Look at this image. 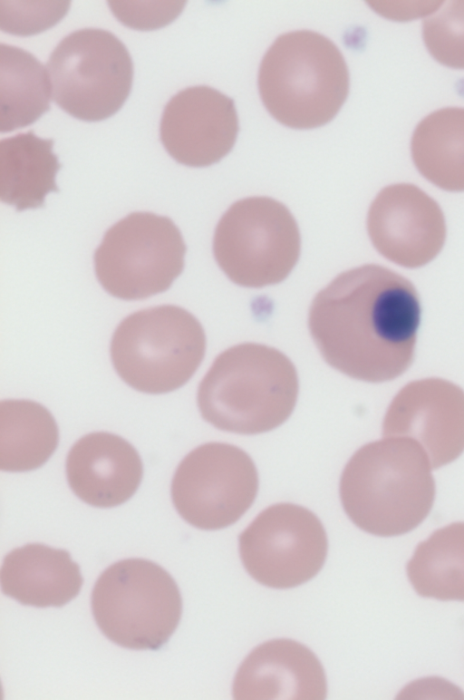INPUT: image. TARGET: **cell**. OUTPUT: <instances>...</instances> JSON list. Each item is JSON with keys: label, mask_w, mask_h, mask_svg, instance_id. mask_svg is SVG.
Instances as JSON below:
<instances>
[{"label": "cell", "mask_w": 464, "mask_h": 700, "mask_svg": "<svg viewBox=\"0 0 464 700\" xmlns=\"http://www.w3.org/2000/svg\"><path fill=\"white\" fill-rule=\"evenodd\" d=\"M420 316L410 280L367 264L343 272L315 296L308 326L328 365L353 379L381 383L413 362Z\"/></svg>", "instance_id": "cell-1"}, {"label": "cell", "mask_w": 464, "mask_h": 700, "mask_svg": "<svg viewBox=\"0 0 464 700\" xmlns=\"http://www.w3.org/2000/svg\"><path fill=\"white\" fill-rule=\"evenodd\" d=\"M431 465L414 441L385 437L360 448L340 479V498L358 528L380 537L408 533L429 515L435 499Z\"/></svg>", "instance_id": "cell-2"}, {"label": "cell", "mask_w": 464, "mask_h": 700, "mask_svg": "<svg viewBox=\"0 0 464 700\" xmlns=\"http://www.w3.org/2000/svg\"><path fill=\"white\" fill-rule=\"evenodd\" d=\"M297 395L298 377L290 359L276 348L245 343L217 356L198 385L197 403L214 427L249 435L285 422Z\"/></svg>", "instance_id": "cell-3"}, {"label": "cell", "mask_w": 464, "mask_h": 700, "mask_svg": "<svg viewBox=\"0 0 464 700\" xmlns=\"http://www.w3.org/2000/svg\"><path fill=\"white\" fill-rule=\"evenodd\" d=\"M257 84L267 112L292 129L331 122L347 99L350 76L335 44L310 30L278 36L261 61Z\"/></svg>", "instance_id": "cell-4"}, {"label": "cell", "mask_w": 464, "mask_h": 700, "mask_svg": "<svg viewBox=\"0 0 464 700\" xmlns=\"http://www.w3.org/2000/svg\"><path fill=\"white\" fill-rule=\"evenodd\" d=\"M206 335L188 310L162 305L134 312L116 327L111 341L112 365L131 388L160 394L183 386L200 365Z\"/></svg>", "instance_id": "cell-5"}, {"label": "cell", "mask_w": 464, "mask_h": 700, "mask_svg": "<svg viewBox=\"0 0 464 700\" xmlns=\"http://www.w3.org/2000/svg\"><path fill=\"white\" fill-rule=\"evenodd\" d=\"M91 607L98 627L114 644L159 650L179 626L182 598L162 567L144 559H126L100 575Z\"/></svg>", "instance_id": "cell-6"}, {"label": "cell", "mask_w": 464, "mask_h": 700, "mask_svg": "<svg viewBox=\"0 0 464 700\" xmlns=\"http://www.w3.org/2000/svg\"><path fill=\"white\" fill-rule=\"evenodd\" d=\"M46 69L54 102L84 122L111 117L131 91L130 53L116 35L103 29L84 28L63 38Z\"/></svg>", "instance_id": "cell-7"}, {"label": "cell", "mask_w": 464, "mask_h": 700, "mask_svg": "<svg viewBox=\"0 0 464 700\" xmlns=\"http://www.w3.org/2000/svg\"><path fill=\"white\" fill-rule=\"evenodd\" d=\"M213 253L237 285H275L290 274L299 258V228L281 202L268 197L246 198L232 204L219 219Z\"/></svg>", "instance_id": "cell-8"}, {"label": "cell", "mask_w": 464, "mask_h": 700, "mask_svg": "<svg viewBox=\"0 0 464 700\" xmlns=\"http://www.w3.org/2000/svg\"><path fill=\"white\" fill-rule=\"evenodd\" d=\"M186 244L168 217L132 212L112 225L93 255L103 289L122 300H140L168 290L182 273Z\"/></svg>", "instance_id": "cell-9"}, {"label": "cell", "mask_w": 464, "mask_h": 700, "mask_svg": "<svg viewBox=\"0 0 464 700\" xmlns=\"http://www.w3.org/2000/svg\"><path fill=\"white\" fill-rule=\"evenodd\" d=\"M258 490L256 465L242 449L225 442L202 444L180 462L171 481V499L180 517L205 530L237 521Z\"/></svg>", "instance_id": "cell-10"}, {"label": "cell", "mask_w": 464, "mask_h": 700, "mask_svg": "<svg viewBox=\"0 0 464 700\" xmlns=\"http://www.w3.org/2000/svg\"><path fill=\"white\" fill-rule=\"evenodd\" d=\"M242 564L260 584L291 588L312 579L328 551L325 530L315 514L292 503L261 511L238 537Z\"/></svg>", "instance_id": "cell-11"}, {"label": "cell", "mask_w": 464, "mask_h": 700, "mask_svg": "<svg viewBox=\"0 0 464 700\" xmlns=\"http://www.w3.org/2000/svg\"><path fill=\"white\" fill-rule=\"evenodd\" d=\"M382 435L414 441L432 469L453 462L464 451V391L440 378L409 383L392 401Z\"/></svg>", "instance_id": "cell-12"}, {"label": "cell", "mask_w": 464, "mask_h": 700, "mask_svg": "<svg viewBox=\"0 0 464 700\" xmlns=\"http://www.w3.org/2000/svg\"><path fill=\"white\" fill-rule=\"evenodd\" d=\"M367 230L381 255L408 268L431 261L446 239L440 205L411 183L392 184L378 193L368 211Z\"/></svg>", "instance_id": "cell-13"}, {"label": "cell", "mask_w": 464, "mask_h": 700, "mask_svg": "<svg viewBox=\"0 0 464 700\" xmlns=\"http://www.w3.org/2000/svg\"><path fill=\"white\" fill-rule=\"evenodd\" d=\"M239 131L234 100L197 85L179 91L166 104L160 124V141L179 163L208 167L233 149Z\"/></svg>", "instance_id": "cell-14"}, {"label": "cell", "mask_w": 464, "mask_h": 700, "mask_svg": "<svg viewBox=\"0 0 464 700\" xmlns=\"http://www.w3.org/2000/svg\"><path fill=\"white\" fill-rule=\"evenodd\" d=\"M324 667L304 645L286 638L256 647L239 666L234 699H325Z\"/></svg>", "instance_id": "cell-15"}, {"label": "cell", "mask_w": 464, "mask_h": 700, "mask_svg": "<svg viewBox=\"0 0 464 700\" xmlns=\"http://www.w3.org/2000/svg\"><path fill=\"white\" fill-rule=\"evenodd\" d=\"M65 470L72 492L97 508L126 502L137 491L143 476L137 450L122 437L106 432L79 439L68 452Z\"/></svg>", "instance_id": "cell-16"}, {"label": "cell", "mask_w": 464, "mask_h": 700, "mask_svg": "<svg viewBox=\"0 0 464 700\" xmlns=\"http://www.w3.org/2000/svg\"><path fill=\"white\" fill-rule=\"evenodd\" d=\"M0 582L2 592L22 605L59 608L79 594L83 578L67 550L30 543L5 557Z\"/></svg>", "instance_id": "cell-17"}, {"label": "cell", "mask_w": 464, "mask_h": 700, "mask_svg": "<svg viewBox=\"0 0 464 700\" xmlns=\"http://www.w3.org/2000/svg\"><path fill=\"white\" fill-rule=\"evenodd\" d=\"M53 140L34 131L0 141V199L16 210L44 205L50 192H58L55 177L62 165L53 152Z\"/></svg>", "instance_id": "cell-18"}, {"label": "cell", "mask_w": 464, "mask_h": 700, "mask_svg": "<svg viewBox=\"0 0 464 700\" xmlns=\"http://www.w3.org/2000/svg\"><path fill=\"white\" fill-rule=\"evenodd\" d=\"M418 171L441 190L464 191V108L434 111L416 126L411 140Z\"/></svg>", "instance_id": "cell-19"}, {"label": "cell", "mask_w": 464, "mask_h": 700, "mask_svg": "<svg viewBox=\"0 0 464 700\" xmlns=\"http://www.w3.org/2000/svg\"><path fill=\"white\" fill-rule=\"evenodd\" d=\"M0 468L19 472L44 465L56 450L59 430L52 413L25 399L0 403Z\"/></svg>", "instance_id": "cell-20"}, {"label": "cell", "mask_w": 464, "mask_h": 700, "mask_svg": "<svg viewBox=\"0 0 464 700\" xmlns=\"http://www.w3.org/2000/svg\"><path fill=\"white\" fill-rule=\"evenodd\" d=\"M47 69L31 53L0 44V131L24 128L50 110Z\"/></svg>", "instance_id": "cell-21"}, {"label": "cell", "mask_w": 464, "mask_h": 700, "mask_svg": "<svg viewBox=\"0 0 464 700\" xmlns=\"http://www.w3.org/2000/svg\"><path fill=\"white\" fill-rule=\"evenodd\" d=\"M406 571L420 597L464 601V522L440 528L420 542Z\"/></svg>", "instance_id": "cell-22"}, {"label": "cell", "mask_w": 464, "mask_h": 700, "mask_svg": "<svg viewBox=\"0 0 464 700\" xmlns=\"http://www.w3.org/2000/svg\"><path fill=\"white\" fill-rule=\"evenodd\" d=\"M422 38L438 63L464 70V1L441 2L440 7L425 16Z\"/></svg>", "instance_id": "cell-23"}, {"label": "cell", "mask_w": 464, "mask_h": 700, "mask_svg": "<svg viewBox=\"0 0 464 700\" xmlns=\"http://www.w3.org/2000/svg\"><path fill=\"white\" fill-rule=\"evenodd\" d=\"M1 30L19 36L55 25L68 12L69 1H1Z\"/></svg>", "instance_id": "cell-24"}, {"label": "cell", "mask_w": 464, "mask_h": 700, "mask_svg": "<svg viewBox=\"0 0 464 700\" xmlns=\"http://www.w3.org/2000/svg\"><path fill=\"white\" fill-rule=\"evenodd\" d=\"M111 12L122 24L140 31L166 26L181 13L184 1H108Z\"/></svg>", "instance_id": "cell-25"}]
</instances>
